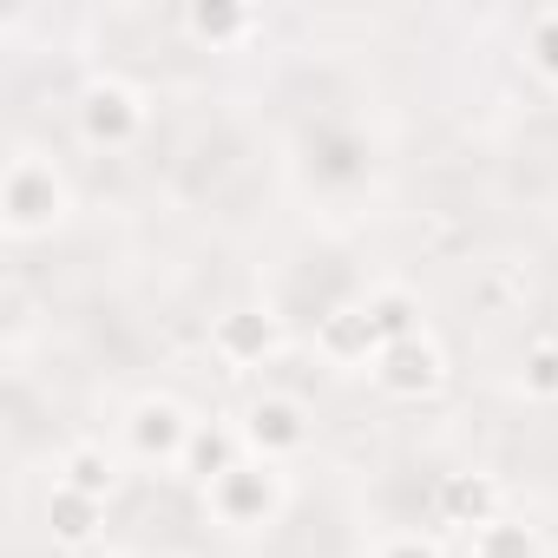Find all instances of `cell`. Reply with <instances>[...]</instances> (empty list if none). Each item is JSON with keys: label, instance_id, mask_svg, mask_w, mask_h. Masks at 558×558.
Returning <instances> with one entry per match:
<instances>
[{"label": "cell", "instance_id": "6da1fadb", "mask_svg": "<svg viewBox=\"0 0 558 558\" xmlns=\"http://www.w3.org/2000/svg\"><path fill=\"white\" fill-rule=\"evenodd\" d=\"M66 210H73V191L53 171V158H34V151L8 158V178H0V223H8V236H47Z\"/></svg>", "mask_w": 558, "mask_h": 558}, {"label": "cell", "instance_id": "7a4b0ae2", "mask_svg": "<svg viewBox=\"0 0 558 558\" xmlns=\"http://www.w3.org/2000/svg\"><path fill=\"white\" fill-rule=\"evenodd\" d=\"M283 499H290V486H283V473H276L269 460H243V466H230L223 480L204 486L210 519L230 525V532H263V525H276Z\"/></svg>", "mask_w": 558, "mask_h": 558}, {"label": "cell", "instance_id": "3957f363", "mask_svg": "<svg viewBox=\"0 0 558 558\" xmlns=\"http://www.w3.org/2000/svg\"><path fill=\"white\" fill-rule=\"evenodd\" d=\"M73 125H80V138H86L93 151H125V145L145 138L151 106H145L125 80H93V86L80 93V106H73Z\"/></svg>", "mask_w": 558, "mask_h": 558}, {"label": "cell", "instance_id": "277c9868", "mask_svg": "<svg viewBox=\"0 0 558 558\" xmlns=\"http://www.w3.org/2000/svg\"><path fill=\"white\" fill-rule=\"evenodd\" d=\"M368 375H375V388H381L388 401H427V395H440V381H447V355H440V342L421 329V336H408V342H388Z\"/></svg>", "mask_w": 558, "mask_h": 558}, {"label": "cell", "instance_id": "5b68a950", "mask_svg": "<svg viewBox=\"0 0 558 558\" xmlns=\"http://www.w3.org/2000/svg\"><path fill=\"white\" fill-rule=\"evenodd\" d=\"M191 434H197V421H191L171 395H145V401H132V414H125L132 453H138V460H158V466H178L184 447H191Z\"/></svg>", "mask_w": 558, "mask_h": 558}, {"label": "cell", "instance_id": "8992f818", "mask_svg": "<svg viewBox=\"0 0 558 558\" xmlns=\"http://www.w3.org/2000/svg\"><path fill=\"white\" fill-rule=\"evenodd\" d=\"M236 434L256 447V460L283 466L290 453H303V447H310V414H303V401H290V395H263V401L243 414V427H236Z\"/></svg>", "mask_w": 558, "mask_h": 558}, {"label": "cell", "instance_id": "52a82bcc", "mask_svg": "<svg viewBox=\"0 0 558 558\" xmlns=\"http://www.w3.org/2000/svg\"><path fill=\"white\" fill-rule=\"evenodd\" d=\"M210 349L223 368H263L276 349H283V323L269 310H223L217 329H210Z\"/></svg>", "mask_w": 558, "mask_h": 558}, {"label": "cell", "instance_id": "ba28073f", "mask_svg": "<svg viewBox=\"0 0 558 558\" xmlns=\"http://www.w3.org/2000/svg\"><path fill=\"white\" fill-rule=\"evenodd\" d=\"M316 349L329 368H375L381 355V336H375V316L368 303H349V310H329L323 329H316Z\"/></svg>", "mask_w": 558, "mask_h": 558}, {"label": "cell", "instance_id": "9c48e42d", "mask_svg": "<svg viewBox=\"0 0 558 558\" xmlns=\"http://www.w3.org/2000/svg\"><path fill=\"white\" fill-rule=\"evenodd\" d=\"M499 506H506V493H499L493 473H447V480H440V519H447V525L480 532V525L499 519Z\"/></svg>", "mask_w": 558, "mask_h": 558}, {"label": "cell", "instance_id": "30bf717a", "mask_svg": "<svg viewBox=\"0 0 558 558\" xmlns=\"http://www.w3.org/2000/svg\"><path fill=\"white\" fill-rule=\"evenodd\" d=\"M263 21L250 14V8H236V0H191L184 8V34L197 40V47H210V53H223V47H236L243 34H256Z\"/></svg>", "mask_w": 558, "mask_h": 558}, {"label": "cell", "instance_id": "8fae6325", "mask_svg": "<svg viewBox=\"0 0 558 558\" xmlns=\"http://www.w3.org/2000/svg\"><path fill=\"white\" fill-rule=\"evenodd\" d=\"M236 447H243V434H230V427H217V421H197V434H191V447H184L178 473H184V480H197V486H210V480H223L230 466H243V460H236Z\"/></svg>", "mask_w": 558, "mask_h": 558}, {"label": "cell", "instance_id": "7c38bea8", "mask_svg": "<svg viewBox=\"0 0 558 558\" xmlns=\"http://www.w3.org/2000/svg\"><path fill=\"white\" fill-rule=\"evenodd\" d=\"M60 486H73V493H86V499H112L119 493V466H112V453L106 447H93V440H80V447H66V460H60Z\"/></svg>", "mask_w": 558, "mask_h": 558}, {"label": "cell", "instance_id": "4fadbf2b", "mask_svg": "<svg viewBox=\"0 0 558 558\" xmlns=\"http://www.w3.org/2000/svg\"><path fill=\"white\" fill-rule=\"evenodd\" d=\"M99 519H106L99 499H86V493H73V486L53 480V493H47V525H53L60 545H86V538L99 532Z\"/></svg>", "mask_w": 558, "mask_h": 558}, {"label": "cell", "instance_id": "5bb4252c", "mask_svg": "<svg viewBox=\"0 0 558 558\" xmlns=\"http://www.w3.org/2000/svg\"><path fill=\"white\" fill-rule=\"evenodd\" d=\"M466 558H545V545H538V532L525 525V519H493V525H480V532H466Z\"/></svg>", "mask_w": 558, "mask_h": 558}, {"label": "cell", "instance_id": "9a60e30c", "mask_svg": "<svg viewBox=\"0 0 558 558\" xmlns=\"http://www.w3.org/2000/svg\"><path fill=\"white\" fill-rule=\"evenodd\" d=\"M368 316H375V336H381V349H388V342H408V336H421V303H414L408 290H375V296H368Z\"/></svg>", "mask_w": 558, "mask_h": 558}, {"label": "cell", "instance_id": "2e32d148", "mask_svg": "<svg viewBox=\"0 0 558 558\" xmlns=\"http://www.w3.org/2000/svg\"><path fill=\"white\" fill-rule=\"evenodd\" d=\"M519 388L532 401H558V342H532L519 362Z\"/></svg>", "mask_w": 558, "mask_h": 558}, {"label": "cell", "instance_id": "e0dca14e", "mask_svg": "<svg viewBox=\"0 0 558 558\" xmlns=\"http://www.w3.org/2000/svg\"><path fill=\"white\" fill-rule=\"evenodd\" d=\"M525 60L545 86H558V8H545L532 27H525Z\"/></svg>", "mask_w": 558, "mask_h": 558}, {"label": "cell", "instance_id": "ac0fdd59", "mask_svg": "<svg viewBox=\"0 0 558 558\" xmlns=\"http://www.w3.org/2000/svg\"><path fill=\"white\" fill-rule=\"evenodd\" d=\"M381 558H440V545H434V538L401 532V538H388V545H381Z\"/></svg>", "mask_w": 558, "mask_h": 558}]
</instances>
